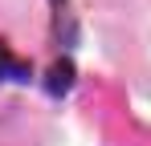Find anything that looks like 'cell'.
<instances>
[{"mask_svg":"<svg viewBox=\"0 0 151 146\" xmlns=\"http://www.w3.org/2000/svg\"><path fill=\"white\" fill-rule=\"evenodd\" d=\"M33 81V65L21 61L12 49L0 41V85H29Z\"/></svg>","mask_w":151,"mask_h":146,"instance_id":"2","label":"cell"},{"mask_svg":"<svg viewBox=\"0 0 151 146\" xmlns=\"http://www.w3.org/2000/svg\"><path fill=\"white\" fill-rule=\"evenodd\" d=\"M49 16H53V41L70 57V49H74V41H78V21H74L70 0H49Z\"/></svg>","mask_w":151,"mask_h":146,"instance_id":"1","label":"cell"}]
</instances>
